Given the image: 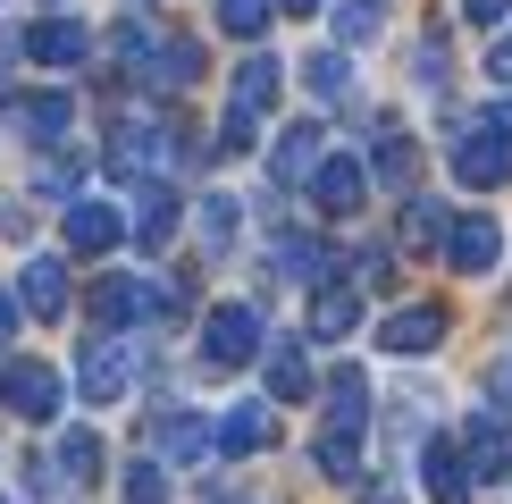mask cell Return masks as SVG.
<instances>
[{"label":"cell","instance_id":"obj_1","mask_svg":"<svg viewBox=\"0 0 512 504\" xmlns=\"http://www.w3.org/2000/svg\"><path fill=\"white\" fill-rule=\"evenodd\" d=\"M454 177L471 185V194H487V185L512 177V110H487L454 135Z\"/></svg>","mask_w":512,"mask_h":504},{"label":"cell","instance_id":"obj_2","mask_svg":"<svg viewBox=\"0 0 512 504\" xmlns=\"http://www.w3.org/2000/svg\"><path fill=\"white\" fill-rule=\"evenodd\" d=\"M76 387H84V404H118V395L135 387V345H126V328H101V336H84Z\"/></svg>","mask_w":512,"mask_h":504},{"label":"cell","instance_id":"obj_3","mask_svg":"<svg viewBox=\"0 0 512 504\" xmlns=\"http://www.w3.org/2000/svg\"><path fill=\"white\" fill-rule=\"evenodd\" d=\"M177 152H194V143H185L177 126H118L101 160H110V177H126V185H135V177H168V160H177Z\"/></svg>","mask_w":512,"mask_h":504},{"label":"cell","instance_id":"obj_4","mask_svg":"<svg viewBox=\"0 0 512 504\" xmlns=\"http://www.w3.org/2000/svg\"><path fill=\"white\" fill-rule=\"evenodd\" d=\"M202 362L210 370H252L261 362V311L252 303H219L202 320Z\"/></svg>","mask_w":512,"mask_h":504},{"label":"cell","instance_id":"obj_5","mask_svg":"<svg viewBox=\"0 0 512 504\" xmlns=\"http://www.w3.org/2000/svg\"><path fill=\"white\" fill-rule=\"evenodd\" d=\"M59 395H68V387H59L51 362H0V404H9L17 420H34V429L59 420Z\"/></svg>","mask_w":512,"mask_h":504},{"label":"cell","instance_id":"obj_6","mask_svg":"<svg viewBox=\"0 0 512 504\" xmlns=\"http://www.w3.org/2000/svg\"><path fill=\"white\" fill-rule=\"evenodd\" d=\"M177 219H185L177 185H168V177H135V219H126V236H135L143 252H160L168 236H177Z\"/></svg>","mask_w":512,"mask_h":504},{"label":"cell","instance_id":"obj_7","mask_svg":"<svg viewBox=\"0 0 512 504\" xmlns=\"http://www.w3.org/2000/svg\"><path fill=\"white\" fill-rule=\"evenodd\" d=\"M303 185H311V202L328 210V219H353V210L370 202V168H361V160H328V152H319V168Z\"/></svg>","mask_w":512,"mask_h":504},{"label":"cell","instance_id":"obj_8","mask_svg":"<svg viewBox=\"0 0 512 504\" xmlns=\"http://www.w3.org/2000/svg\"><path fill=\"white\" fill-rule=\"evenodd\" d=\"M17 42H26L34 68H84V59H93V34H84L76 17H42V26H26Z\"/></svg>","mask_w":512,"mask_h":504},{"label":"cell","instance_id":"obj_9","mask_svg":"<svg viewBox=\"0 0 512 504\" xmlns=\"http://www.w3.org/2000/svg\"><path fill=\"white\" fill-rule=\"evenodd\" d=\"M9 118H17V135H26V143L59 152V143H68V126H76V101H68V93H17Z\"/></svg>","mask_w":512,"mask_h":504},{"label":"cell","instance_id":"obj_10","mask_svg":"<svg viewBox=\"0 0 512 504\" xmlns=\"http://www.w3.org/2000/svg\"><path fill=\"white\" fill-rule=\"evenodd\" d=\"M152 454L168 462V471H194V462L219 454V446H210V420L202 412H160L152 420Z\"/></svg>","mask_w":512,"mask_h":504},{"label":"cell","instance_id":"obj_11","mask_svg":"<svg viewBox=\"0 0 512 504\" xmlns=\"http://www.w3.org/2000/svg\"><path fill=\"white\" fill-rule=\"evenodd\" d=\"M118 236H126V210L118 202H93V194H76L68 202V252H118Z\"/></svg>","mask_w":512,"mask_h":504},{"label":"cell","instance_id":"obj_12","mask_svg":"<svg viewBox=\"0 0 512 504\" xmlns=\"http://www.w3.org/2000/svg\"><path fill=\"white\" fill-rule=\"evenodd\" d=\"M445 261H454L462 278H487V269L504 261V236H496V219H479V210H471V219H454V227H445Z\"/></svg>","mask_w":512,"mask_h":504},{"label":"cell","instance_id":"obj_13","mask_svg":"<svg viewBox=\"0 0 512 504\" xmlns=\"http://www.w3.org/2000/svg\"><path fill=\"white\" fill-rule=\"evenodd\" d=\"M17 303H26L34 320H59V311H68V261H59V252H34L26 278H17Z\"/></svg>","mask_w":512,"mask_h":504},{"label":"cell","instance_id":"obj_14","mask_svg":"<svg viewBox=\"0 0 512 504\" xmlns=\"http://www.w3.org/2000/svg\"><path fill=\"white\" fill-rule=\"evenodd\" d=\"M269 437H277V420H269V404H236L227 420H210V446H219L227 462H236V454H261Z\"/></svg>","mask_w":512,"mask_h":504},{"label":"cell","instance_id":"obj_15","mask_svg":"<svg viewBox=\"0 0 512 504\" xmlns=\"http://www.w3.org/2000/svg\"><path fill=\"white\" fill-rule=\"evenodd\" d=\"M353 328H361V294L328 278V286L311 294V336H319V345H336V336H353Z\"/></svg>","mask_w":512,"mask_h":504},{"label":"cell","instance_id":"obj_16","mask_svg":"<svg viewBox=\"0 0 512 504\" xmlns=\"http://www.w3.org/2000/svg\"><path fill=\"white\" fill-rule=\"evenodd\" d=\"M420 479H429V504H471V471H462V454L429 437V454H420Z\"/></svg>","mask_w":512,"mask_h":504},{"label":"cell","instance_id":"obj_17","mask_svg":"<svg viewBox=\"0 0 512 504\" xmlns=\"http://www.w3.org/2000/svg\"><path fill=\"white\" fill-rule=\"evenodd\" d=\"M311 168H319V126L303 118V126H286V135H277V152H269V177H277V185H303Z\"/></svg>","mask_w":512,"mask_h":504},{"label":"cell","instance_id":"obj_18","mask_svg":"<svg viewBox=\"0 0 512 504\" xmlns=\"http://www.w3.org/2000/svg\"><path fill=\"white\" fill-rule=\"evenodd\" d=\"M437 336H445V311H437V303H429V311L412 303V311H395V320L378 328V345H387V353H429Z\"/></svg>","mask_w":512,"mask_h":504},{"label":"cell","instance_id":"obj_19","mask_svg":"<svg viewBox=\"0 0 512 504\" xmlns=\"http://www.w3.org/2000/svg\"><path fill=\"white\" fill-rule=\"evenodd\" d=\"M311 462H319V479L353 488V479H361V429H336V420H328V437L311 446Z\"/></svg>","mask_w":512,"mask_h":504},{"label":"cell","instance_id":"obj_20","mask_svg":"<svg viewBox=\"0 0 512 504\" xmlns=\"http://www.w3.org/2000/svg\"><path fill=\"white\" fill-rule=\"evenodd\" d=\"M328 420H336V429H370V378H361V370H336L328 378Z\"/></svg>","mask_w":512,"mask_h":504},{"label":"cell","instance_id":"obj_21","mask_svg":"<svg viewBox=\"0 0 512 504\" xmlns=\"http://www.w3.org/2000/svg\"><path fill=\"white\" fill-rule=\"evenodd\" d=\"M311 395V362L294 345H269V404H303Z\"/></svg>","mask_w":512,"mask_h":504},{"label":"cell","instance_id":"obj_22","mask_svg":"<svg viewBox=\"0 0 512 504\" xmlns=\"http://www.w3.org/2000/svg\"><path fill=\"white\" fill-rule=\"evenodd\" d=\"M370 168H378V177H395V185L412 177V135H403L395 118H378V126H370Z\"/></svg>","mask_w":512,"mask_h":504},{"label":"cell","instance_id":"obj_23","mask_svg":"<svg viewBox=\"0 0 512 504\" xmlns=\"http://www.w3.org/2000/svg\"><path fill=\"white\" fill-rule=\"evenodd\" d=\"M269 101H277V59H261V51H252L244 68H236V110H252V118H261Z\"/></svg>","mask_w":512,"mask_h":504},{"label":"cell","instance_id":"obj_24","mask_svg":"<svg viewBox=\"0 0 512 504\" xmlns=\"http://www.w3.org/2000/svg\"><path fill=\"white\" fill-rule=\"evenodd\" d=\"M101 462H110V454H101L93 429H68V437H59V479H101Z\"/></svg>","mask_w":512,"mask_h":504},{"label":"cell","instance_id":"obj_25","mask_svg":"<svg viewBox=\"0 0 512 504\" xmlns=\"http://www.w3.org/2000/svg\"><path fill=\"white\" fill-rule=\"evenodd\" d=\"M236 227H244L236 194H202V244H210V252H227V244H236Z\"/></svg>","mask_w":512,"mask_h":504},{"label":"cell","instance_id":"obj_26","mask_svg":"<svg viewBox=\"0 0 512 504\" xmlns=\"http://www.w3.org/2000/svg\"><path fill=\"white\" fill-rule=\"evenodd\" d=\"M269 17H277V0H219V26L236 34V42H261Z\"/></svg>","mask_w":512,"mask_h":504},{"label":"cell","instance_id":"obj_27","mask_svg":"<svg viewBox=\"0 0 512 504\" xmlns=\"http://www.w3.org/2000/svg\"><path fill=\"white\" fill-rule=\"evenodd\" d=\"M445 227H454V219H445L437 202H412V210H403V244H412V252H445Z\"/></svg>","mask_w":512,"mask_h":504},{"label":"cell","instance_id":"obj_28","mask_svg":"<svg viewBox=\"0 0 512 504\" xmlns=\"http://www.w3.org/2000/svg\"><path fill=\"white\" fill-rule=\"evenodd\" d=\"M387 26V0H336V42H370Z\"/></svg>","mask_w":512,"mask_h":504},{"label":"cell","instance_id":"obj_29","mask_svg":"<svg viewBox=\"0 0 512 504\" xmlns=\"http://www.w3.org/2000/svg\"><path fill=\"white\" fill-rule=\"evenodd\" d=\"M303 84L319 101H345L353 93V76H345V51H319V59H303Z\"/></svg>","mask_w":512,"mask_h":504},{"label":"cell","instance_id":"obj_30","mask_svg":"<svg viewBox=\"0 0 512 504\" xmlns=\"http://www.w3.org/2000/svg\"><path fill=\"white\" fill-rule=\"evenodd\" d=\"M126 504H168V471L160 462H135V471H126Z\"/></svg>","mask_w":512,"mask_h":504},{"label":"cell","instance_id":"obj_31","mask_svg":"<svg viewBox=\"0 0 512 504\" xmlns=\"http://www.w3.org/2000/svg\"><path fill=\"white\" fill-rule=\"evenodd\" d=\"M412 76L429 84V93L445 84V34H420V51H412Z\"/></svg>","mask_w":512,"mask_h":504},{"label":"cell","instance_id":"obj_32","mask_svg":"<svg viewBox=\"0 0 512 504\" xmlns=\"http://www.w3.org/2000/svg\"><path fill=\"white\" fill-rule=\"evenodd\" d=\"M219 152L236 160V152H252V110H227V126H219Z\"/></svg>","mask_w":512,"mask_h":504},{"label":"cell","instance_id":"obj_33","mask_svg":"<svg viewBox=\"0 0 512 504\" xmlns=\"http://www.w3.org/2000/svg\"><path fill=\"white\" fill-rule=\"evenodd\" d=\"M487 84H512V26L487 42Z\"/></svg>","mask_w":512,"mask_h":504},{"label":"cell","instance_id":"obj_34","mask_svg":"<svg viewBox=\"0 0 512 504\" xmlns=\"http://www.w3.org/2000/svg\"><path fill=\"white\" fill-rule=\"evenodd\" d=\"M462 17H471V26H504L512 0H462Z\"/></svg>","mask_w":512,"mask_h":504},{"label":"cell","instance_id":"obj_35","mask_svg":"<svg viewBox=\"0 0 512 504\" xmlns=\"http://www.w3.org/2000/svg\"><path fill=\"white\" fill-rule=\"evenodd\" d=\"M487 395H496V404H487V412H496V420H512V362L496 370V387H487Z\"/></svg>","mask_w":512,"mask_h":504},{"label":"cell","instance_id":"obj_36","mask_svg":"<svg viewBox=\"0 0 512 504\" xmlns=\"http://www.w3.org/2000/svg\"><path fill=\"white\" fill-rule=\"evenodd\" d=\"M9 328H17V303H9V294H0V345H9Z\"/></svg>","mask_w":512,"mask_h":504},{"label":"cell","instance_id":"obj_37","mask_svg":"<svg viewBox=\"0 0 512 504\" xmlns=\"http://www.w3.org/2000/svg\"><path fill=\"white\" fill-rule=\"evenodd\" d=\"M277 9H286V17H319V0H277Z\"/></svg>","mask_w":512,"mask_h":504}]
</instances>
